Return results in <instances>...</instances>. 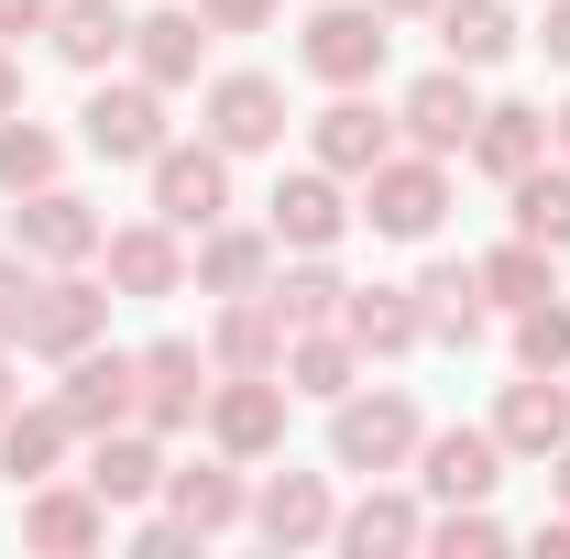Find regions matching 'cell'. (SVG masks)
Returning <instances> with one entry per match:
<instances>
[{"mask_svg":"<svg viewBox=\"0 0 570 559\" xmlns=\"http://www.w3.org/2000/svg\"><path fill=\"white\" fill-rule=\"evenodd\" d=\"M99 264H110V296H176L187 285V231L176 219H121L110 242H99Z\"/></svg>","mask_w":570,"mask_h":559,"instance_id":"30bf717a","label":"cell"},{"mask_svg":"<svg viewBox=\"0 0 570 559\" xmlns=\"http://www.w3.org/2000/svg\"><path fill=\"white\" fill-rule=\"evenodd\" d=\"M406 296H417V330H428V341H461V351L483 341V275H472V264H428Z\"/></svg>","mask_w":570,"mask_h":559,"instance_id":"f1b7e54d","label":"cell"},{"mask_svg":"<svg viewBox=\"0 0 570 559\" xmlns=\"http://www.w3.org/2000/svg\"><path fill=\"white\" fill-rule=\"evenodd\" d=\"M209 439L230 461H275L285 450V373H209Z\"/></svg>","mask_w":570,"mask_h":559,"instance_id":"ba28073f","label":"cell"},{"mask_svg":"<svg viewBox=\"0 0 570 559\" xmlns=\"http://www.w3.org/2000/svg\"><path fill=\"white\" fill-rule=\"evenodd\" d=\"M132 418L154 428V439L198 428V418H209V351H198V341H154V351H132Z\"/></svg>","mask_w":570,"mask_h":559,"instance_id":"5b68a950","label":"cell"},{"mask_svg":"<svg viewBox=\"0 0 570 559\" xmlns=\"http://www.w3.org/2000/svg\"><path fill=\"white\" fill-rule=\"evenodd\" d=\"M417 406H406V395H341V406H330V461H341V472H406V461H417Z\"/></svg>","mask_w":570,"mask_h":559,"instance_id":"277c9868","label":"cell"},{"mask_svg":"<svg viewBox=\"0 0 570 559\" xmlns=\"http://www.w3.org/2000/svg\"><path fill=\"white\" fill-rule=\"evenodd\" d=\"M461 154H472L483 176H504V187H515L527 165H549V110L504 99V110H483V121H472V143H461Z\"/></svg>","mask_w":570,"mask_h":559,"instance_id":"4316f807","label":"cell"},{"mask_svg":"<svg viewBox=\"0 0 570 559\" xmlns=\"http://www.w3.org/2000/svg\"><path fill=\"white\" fill-rule=\"evenodd\" d=\"M384 45H395V33H384L373 0H318V22L296 33V67L330 77V88H373V77H384Z\"/></svg>","mask_w":570,"mask_h":559,"instance_id":"3957f363","label":"cell"},{"mask_svg":"<svg viewBox=\"0 0 570 559\" xmlns=\"http://www.w3.org/2000/svg\"><path fill=\"white\" fill-rule=\"evenodd\" d=\"M198 133H209L219 154H275V143H285V88L253 77V67L209 77V88H198Z\"/></svg>","mask_w":570,"mask_h":559,"instance_id":"52a82bcc","label":"cell"},{"mask_svg":"<svg viewBox=\"0 0 570 559\" xmlns=\"http://www.w3.org/2000/svg\"><path fill=\"white\" fill-rule=\"evenodd\" d=\"M264 296H275V318H285V330H330V318H341V296H352V285L330 275V253H296V264H285V275L264 285Z\"/></svg>","mask_w":570,"mask_h":559,"instance_id":"836d02e7","label":"cell"},{"mask_svg":"<svg viewBox=\"0 0 570 559\" xmlns=\"http://www.w3.org/2000/svg\"><path fill=\"white\" fill-rule=\"evenodd\" d=\"M307 143H318V165H330V176H373V165H384V154H395V121H384V110H373V99H362V88H341V99H330V110H318V121H307Z\"/></svg>","mask_w":570,"mask_h":559,"instance_id":"ac0fdd59","label":"cell"},{"mask_svg":"<svg viewBox=\"0 0 570 559\" xmlns=\"http://www.w3.org/2000/svg\"><path fill=\"white\" fill-rule=\"evenodd\" d=\"M330 538H341L352 559H395V549H428V516L406 504V493H362V504L330 527Z\"/></svg>","mask_w":570,"mask_h":559,"instance_id":"1f68e13d","label":"cell"},{"mask_svg":"<svg viewBox=\"0 0 570 559\" xmlns=\"http://www.w3.org/2000/svg\"><path fill=\"white\" fill-rule=\"evenodd\" d=\"M56 165H67V143L45 133L33 110H11V121H0V198H33V187H56Z\"/></svg>","mask_w":570,"mask_h":559,"instance_id":"d590c367","label":"cell"},{"mask_svg":"<svg viewBox=\"0 0 570 559\" xmlns=\"http://www.w3.org/2000/svg\"><path fill=\"white\" fill-rule=\"evenodd\" d=\"M11 110H22V56L0 45V121H11Z\"/></svg>","mask_w":570,"mask_h":559,"instance_id":"7bdbcfd3","label":"cell"},{"mask_svg":"<svg viewBox=\"0 0 570 559\" xmlns=\"http://www.w3.org/2000/svg\"><path fill=\"white\" fill-rule=\"evenodd\" d=\"M209 373H285V318H275V296H219Z\"/></svg>","mask_w":570,"mask_h":559,"instance_id":"603a6c76","label":"cell"},{"mask_svg":"<svg viewBox=\"0 0 570 559\" xmlns=\"http://www.w3.org/2000/svg\"><path fill=\"white\" fill-rule=\"evenodd\" d=\"M165 516H176L187 538H230V527L253 516V493H242V472H230V450H219V461H187V472H165Z\"/></svg>","mask_w":570,"mask_h":559,"instance_id":"ffe728a7","label":"cell"},{"mask_svg":"<svg viewBox=\"0 0 570 559\" xmlns=\"http://www.w3.org/2000/svg\"><path fill=\"white\" fill-rule=\"evenodd\" d=\"M11 242L33 253V264H99V242H110V219L67 198V187H33L22 209H11Z\"/></svg>","mask_w":570,"mask_h":559,"instance_id":"4fadbf2b","label":"cell"},{"mask_svg":"<svg viewBox=\"0 0 570 559\" xmlns=\"http://www.w3.org/2000/svg\"><path fill=\"white\" fill-rule=\"evenodd\" d=\"M538 472H549V493H560V516H570V439L549 450V461H538Z\"/></svg>","mask_w":570,"mask_h":559,"instance_id":"ee69618b","label":"cell"},{"mask_svg":"<svg viewBox=\"0 0 570 559\" xmlns=\"http://www.w3.org/2000/svg\"><path fill=\"white\" fill-rule=\"evenodd\" d=\"M56 406H67L77 439H99V428H121L132 418V351H67V384H56Z\"/></svg>","mask_w":570,"mask_h":559,"instance_id":"9a60e30c","label":"cell"},{"mask_svg":"<svg viewBox=\"0 0 570 559\" xmlns=\"http://www.w3.org/2000/svg\"><path fill=\"white\" fill-rule=\"evenodd\" d=\"M472 275H483V307H504V318H515V307H538V296H560V275H549V242H527V231H515V242H494Z\"/></svg>","mask_w":570,"mask_h":559,"instance_id":"d6a6232c","label":"cell"},{"mask_svg":"<svg viewBox=\"0 0 570 559\" xmlns=\"http://www.w3.org/2000/svg\"><path fill=\"white\" fill-rule=\"evenodd\" d=\"M198 67H209V22H198V11H142L132 22V77L198 88Z\"/></svg>","mask_w":570,"mask_h":559,"instance_id":"cb8c5ba5","label":"cell"},{"mask_svg":"<svg viewBox=\"0 0 570 559\" xmlns=\"http://www.w3.org/2000/svg\"><path fill=\"white\" fill-rule=\"evenodd\" d=\"M439 56H450V67H504V56H515V11H504V0H439Z\"/></svg>","mask_w":570,"mask_h":559,"instance_id":"f546056e","label":"cell"},{"mask_svg":"<svg viewBox=\"0 0 570 559\" xmlns=\"http://www.w3.org/2000/svg\"><path fill=\"white\" fill-rule=\"evenodd\" d=\"M264 231H275V253H330V242L352 231V198H341V176H330V165H296V176H275V198H264Z\"/></svg>","mask_w":570,"mask_h":559,"instance_id":"9c48e42d","label":"cell"},{"mask_svg":"<svg viewBox=\"0 0 570 559\" xmlns=\"http://www.w3.org/2000/svg\"><path fill=\"white\" fill-rule=\"evenodd\" d=\"M341 330H352L362 351H384V362L428 341V330H417V296H406V285H352V296H341Z\"/></svg>","mask_w":570,"mask_h":559,"instance_id":"4dcf8cb0","label":"cell"},{"mask_svg":"<svg viewBox=\"0 0 570 559\" xmlns=\"http://www.w3.org/2000/svg\"><path fill=\"white\" fill-rule=\"evenodd\" d=\"M67 406H11V418H0V483H56V461H67Z\"/></svg>","mask_w":570,"mask_h":559,"instance_id":"83f0119b","label":"cell"},{"mask_svg":"<svg viewBox=\"0 0 570 559\" xmlns=\"http://www.w3.org/2000/svg\"><path fill=\"white\" fill-rule=\"evenodd\" d=\"M77 483L99 493V504H142V493H165V450H154V428L121 418V428H99L88 439V472Z\"/></svg>","mask_w":570,"mask_h":559,"instance_id":"e0dca14e","label":"cell"},{"mask_svg":"<svg viewBox=\"0 0 570 559\" xmlns=\"http://www.w3.org/2000/svg\"><path fill=\"white\" fill-rule=\"evenodd\" d=\"M56 22V0H0V45H22V33H45Z\"/></svg>","mask_w":570,"mask_h":559,"instance_id":"60d3db41","label":"cell"},{"mask_svg":"<svg viewBox=\"0 0 570 559\" xmlns=\"http://www.w3.org/2000/svg\"><path fill=\"white\" fill-rule=\"evenodd\" d=\"M549 154H560V165H570V99H560V110H549Z\"/></svg>","mask_w":570,"mask_h":559,"instance_id":"f6af8a7d","label":"cell"},{"mask_svg":"<svg viewBox=\"0 0 570 559\" xmlns=\"http://www.w3.org/2000/svg\"><path fill=\"white\" fill-rule=\"evenodd\" d=\"M253 527H264L275 549H330L341 504H330V483H318V472H264V493H253Z\"/></svg>","mask_w":570,"mask_h":559,"instance_id":"d6986e66","label":"cell"},{"mask_svg":"<svg viewBox=\"0 0 570 559\" xmlns=\"http://www.w3.org/2000/svg\"><path fill=\"white\" fill-rule=\"evenodd\" d=\"M494 439H504V461H549V450L570 439V384H560V373L504 384V395H494Z\"/></svg>","mask_w":570,"mask_h":559,"instance_id":"2e32d148","label":"cell"},{"mask_svg":"<svg viewBox=\"0 0 570 559\" xmlns=\"http://www.w3.org/2000/svg\"><path fill=\"white\" fill-rule=\"evenodd\" d=\"M99 330H110V285H88L77 264H45V296H33V330H22V351L67 362V351H88Z\"/></svg>","mask_w":570,"mask_h":559,"instance_id":"7c38bea8","label":"cell"},{"mask_svg":"<svg viewBox=\"0 0 570 559\" xmlns=\"http://www.w3.org/2000/svg\"><path fill=\"white\" fill-rule=\"evenodd\" d=\"M22 538L45 559H88L99 538H110V504L88 483H33V504H22Z\"/></svg>","mask_w":570,"mask_h":559,"instance_id":"44dd1931","label":"cell"},{"mask_svg":"<svg viewBox=\"0 0 570 559\" xmlns=\"http://www.w3.org/2000/svg\"><path fill=\"white\" fill-rule=\"evenodd\" d=\"M428 549H450V559L461 549H504V527L483 516V504H439V516H428Z\"/></svg>","mask_w":570,"mask_h":559,"instance_id":"f35d334b","label":"cell"},{"mask_svg":"<svg viewBox=\"0 0 570 559\" xmlns=\"http://www.w3.org/2000/svg\"><path fill=\"white\" fill-rule=\"evenodd\" d=\"M560 384H570V373H560Z\"/></svg>","mask_w":570,"mask_h":559,"instance_id":"c3c4849f","label":"cell"},{"mask_svg":"<svg viewBox=\"0 0 570 559\" xmlns=\"http://www.w3.org/2000/svg\"><path fill=\"white\" fill-rule=\"evenodd\" d=\"M33 296H45V264H33V253L11 242V253H0V351L33 330Z\"/></svg>","mask_w":570,"mask_h":559,"instance_id":"74e56055","label":"cell"},{"mask_svg":"<svg viewBox=\"0 0 570 559\" xmlns=\"http://www.w3.org/2000/svg\"><path fill=\"white\" fill-rule=\"evenodd\" d=\"M198 22H209V33H264L275 0H198Z\"/></svg>","mask_w":570,"mask_h":559,"instance_id":"ab89813d","label":"cell"},{"mask_svg":"<svg viewBox=\"0 0 570 559\" xmlns=\"http://www.w3.org/2000/svg\"><path fill=\"white\" fill-rule=\"evenodd\" d=\"M142 176H154V219H176V231H209V219H230V154H219L209 133H198V143H165Z\"/></svg>","mask_w":570,"mask_h":559,"instance_id":"8992f818","label":"cell"},{"mask_svg":"<svg viewBox=\"0 0 570 559\" xmlns=\"http://www.w3.org/2000/svg\"><path fill=\"white\" fill-rule=\"evenodd\" d=\"M504 198H515V231H527V242L570 253V165H560V154H549V165H527Z\"/></svg>","mask_w":570,"mask_h":559,"instance_id":"e575fe53","label":"cell"},{"mask_svg":"<svg viewBox=\"0 0 570 559\" xmlns=\"http://www.w3.org/2000/svg\"><path fill=\"white\" fill-rule=\"evenodd\" d=\"M45 45H56V56H67L77 77H110L121 56H132V11H121V0H56Z\"/></svg>","mask_w":570,"mask_h":559,"instance_id":"7402d4cb","label":"cell"},{"mask_svg":"<svg viewBox=\"0 0 570 559\" xmlns=\"http://www.w3.org/2000/svg\"><path fill=\"white\" fill-rule=\"evenodd\" d=\"M373 11H384V22H417V11H439V0H373Z\"/></svg>","mask_w":570,"mask_h":559,"instance_id":"bcb514c9","label":"cell"},{"mask_svg":"<svg viewBox=\"0 0 570 559\" xmlns=\"http://www.w3.org/2000/svg\"><path fill=\"white\" fill-rule=\"evenodd\" d=\"M362 384V341L330 318V330H285V395H318V406H341Z\"/></svg>","mask_w":570,"mask_h":559,"instance_id":"d4e9b609","label":"cell"},{"mask_svg":"<svg viewBox=\"0 0 570 559\" xmlns=\"http://www.w3.org/2000/svg\"><path fill=\"white\" fill-rule=\"evenodd\" d=\"M538 45H549V67H570V0H549V22H538Z\"/></svg>","mask_w":570,"mask_h":559,"instance_id":"b9f144b4","label":"cell"},{"mask_svg":"<svg viewBox=\"0 0 570 559\" xmlns=\"http://www.w3.org/2000/svg\"><path fill=\"white\" fill-rule=\"evenodd\" d=\"M417 483L439 504H483L504 483V439L494 428H439V439H417Z\"/></svg>","mask_w":570,"mask_h":559,"instance_id":"5bb4252c","label":"cell"},{"mask_svg":"<svg viewBox=\"0 0 570 559\" xmlns=\"http://www.w3.org/2000/svg\"><path fill=\"white\" fill-rule=\"evenodd\" d=\"M515 362H527V373H570V296L515 307Z\"/></svg>","mask_w":570,"mask_h":559,"instance_id":"8d00e7d4","label":"cell"},{"mask_svg":"<svg viewBox=\"0 0 570 559\" xmlns=\"http://www.w3.org/2000/svg\"><path fill=\"white\" fill-rule=\"evenodd\" d=\"M198 285H209V296H264V285H275V231L209 219V231H198Z\"/></svg>","mask_w":570,"mask_h":559,"instance_id":"484cf974","label":"cell"},{"mask_svg":"<svg viewBox=\"0 0 570 559\" xmlns=\"http://www.w3.org/2000/svg\"><path fill=\"white\" fill-rule=\"evenodd\" d=\"M352 219H373L384 242H439V219H450V154H384L373 176H362Z\"/></svg>","mask_w":570,"mask_h":559,"instance_id":"6da1fadb","label":"cell"},{"mask_svg":"<svg viewBox=\"0 0 570 559\" xmlns=\"http://www.w3.org/2000/svg\"><path fill=\"white\" fill-rule=\"evenodd\" d=\"M11 406H22V395H11V351H0V418H11Z\"/></svg>","mask_w":570,"mask_h":559,"instance_id":"7dc6e473","label":"cell"},{"mask_svg":"<svg viewBox=\"0 0 570 559\" xmlns=\"http://www.w3.org/2000/svg\"><path fill=\"white\" fill-rule=\"evenodd\" d=\"M472 121H483V99H472V67H450V56H439L406 99H395V133L417 143V154H461V143H472Z\"/></svg>","mask_w":570,"mask_h":559,"instance_id":"8fae6325","label":"cell"},{"mask_svg":"<svg viewBox=\"0 0 570 559\" xmlns=\"http://www.w3.org/2000/svg\"><path fill=\"white\" fill-rule=\"evenodd\" d=\"M77 143H88L99 165H154V154H165V88H154V77H99L88 110H77Z\"/></svg>","mask_w":570,"mask_h":559,"instance_id":"7a4b0ae2","label":"cell"}]
</instances>
